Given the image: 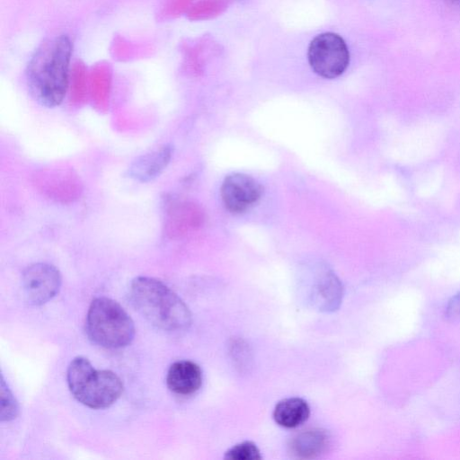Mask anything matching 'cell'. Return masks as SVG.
Returning a JSON list of instances; mask_svg holds the SVG:
<instances>
[{"label": "cell", "instance_id": "obj_16", "mask_svg": "<svg viewBox=\"0 0 460 460\" xmlns=\"http://www.w3.org/2000/svg\"><path fill=\"white\" fill-rule=\"evenodd\" d=\"M447 1L454 5H460V0H447Z\"/></svg>", "mask_w": 460, "mask_h": 460}, {"label": "cell", "instance_id": "obj_6", "mask_svg": "<svg viewBox=\"0 0 460 460\" xmlns=\"http://www.w3.org/2000/svg\"><path fill=\"white\" fill-rule=\"evenodd\" d=\"M62 283L60 271L47 262H36L22 272V289L29 305H40L51 300L59 291Z\"/></svg>", "mask_w": 460, "mask_h": 460}, {"label": "cell", "instance_id": "obj_12", "mask_svg": "<svg viewBox=\"0 0 460 460\" xmlns=\"http://www.w3.org/2000/svg\"><path fill=\"white\" fill-rule=\"evenodd\" d=\"M341 296V287L333 275H325L314 288L313 298L321 310H334Z\"/></svg>", "mask_w": 460, "mask_h": 460}, {"label": "cell", "instance_id": "obj_5", "mask_svg": "<svg viewBox=\"0 0 460 460\" xmlns=\"http://www.w3.org/2000/svg\"><path fill=\"white\" fill-rule=\"evenodd\" d=\"M307 60L317 75L334 79L347 70L350 55L343 38L328 31L316 35L311 40L307 49Z\"/></svg>", "mask_w": 460, "mask_h": 460}, {"label": "cell", "instance_id": "obj_11", "mask_svg": "<svg viewBox=\"0 0 460 460\" xmlns=\"http://www.w3.org/2000/svg\"><path fill=\"white\" fill-rule=\"evenodd\" d=\"M310 415L306 401L299 397H289L279 401L273 411V419L283 428L294 429L305 423Z\"/></svg>", "mask_w": 460, "mask_h": 460}, {"label": "cell", "instance_id": "obj_10", "mask_svg": "<svg viewBox=\"0 0 460 460\" xmlns=\"http://www.w3.org/2000/svg\"><path fill=\"white\" fill-rule=\"evenodd\" d=\"M327 430L312 429L296 435L289 445L291 453L298 458H314L323 454L330 446Z\"/></svg>", "mask_w": 460, "mask_h": 460}, {"label": "cell", "instance_id": "obj_14", "mask_svg": "<svg viewBox=\"0 0 460 460\" xmlns=\"http://www.w3.org/2000/svg\"><path fill=\"white\" fill-rule=\"evenodd\" d=\"M224 457L228 460H260L262 456L256 444L246 440L229 448Z\"/></svg>", "mask_w": 460, "mask_h": 460}, {"label": "cell", "instance_id": "obj_9", "mask_svg": "<svg viewBox=\"0 0 460 460\" xmlns=\"http://www.w3.org/2000/svg\"><path fill=\"white\" fill-rule=\"evenodd\" d=\"M166 385L172 393L179 395L195 394L202 385V371L193 361H176L167 371Z\"/></svg>", "mask_w": 460, "mask_h": 460}, {"label": "cell", "instance_id": "obj_4", "mask_svg": "<svg viewBox=\"0 0 460 460\" xmlns=\"http://www.w3.org/2000/svg\"><path fill=\"white\" fill-rule=\"evenodd\" d=\"M86 332L89 339L101 347L119 349L133 341L135 325L118 302L100 296L93 299L89 306Z\"/></svg>", "mask_w": 460, "mask_h": 460}, {"label": "cell", "instance_id": "obj_15", "mask_svg": "<svg viewBox=\"0 0 460 460\" xmlns=\"http://www.w3.org/2000/svg\"><path fill=\"white\" fill-rule=\"evenodd\" d=\"M446 315L449 320L460 323V292L448 301Z\"/></svg>", "mask_w": 460, "mask_h": 460}, {"label": "cell", "instance_id": "obj_7", "mask_svg": "<svg viewBox=\"0 0 460 460\" xmlns=\"http://www.w3.org/2000/svg\"><path fill=\"white\" fill-rule=\"evenodd\" d=\"M262 187L249 175L233 173L226 177L221 186V198L227 210L243 213L261 198Z\"/></svg>", "mask_w": 460, "mask_h": 460}, {"label": "cell", "instance_id": "obj_1", "mask_svg": "<svg viewBox=\"0 0 460 460\" xmlns=\"http://www.w3.org/2000/svg\"><path fill=\"white\" fill-rule=\"evenodd\" d=\"M72 51L70 39L59 35L43 42L30 59L26 69L28 88L41 106L51 109L64 101Z\"/></svg>", "mask_w": 460, "mask_h": 460}, {"label": "cell", "instance_id": "obj_2", "mask_svg": "<svg viewBox=\"0 0 460 460\" xmlns=\"http://www.w3.org/2000/svg\"><path fill=\"white\" fill-rule=\"evenodd\" d=\"M130 298L136 310L152 325L165 332H179L191 323V313L181 297L161 280L135 278Z\"/></svg>", "mask_w": 460, "mask_h": 460}, {"label": "cell", "instance_id": "obj_13", "mask_svg": "<svg viewBox=\"0 0 460 460\" xmlns=\"http://www.w3.org/2000/svg\"><path fill=\"white\" fill-rule=\"evenodd\" d=\"M0 387V420L1 421H10L15 419L18 415L19 406L11 389L4 381L3 374H1Z\"/></svg>", "mask_w": 460, "mask_h": 460}, {"label": "cell", "instance_id": "obj_3", "mask_svg": "<svg viewBox=\"0 0 460 460\" xmlns=\"http://www.w3.org/2000/svg\"><path fill=\"white\" fill-rule=\"evenodd\" d=\"M66 380L73 396L92 409L113 404L123 392V384L114 372L96 369L88 358L77 356L70 362Z\"/></svg>", "mask_w": 460, "mask_h": 460}, {"label": "cell", "instance_id": "obj_8", "mask_svg": "<svg viewBox=\"0 0 460 460\" xmlns=\"http://www.w3.org/2000/svg\"><path fill=\"white\" fill-rule=\"evenodd\" d=\"M173 146L163 144L136 157L127 170V175L138 182H150L158 178L170 164Z\"/></svg>", "mask_w": 460, "mask_h": 460}]
</instances>
